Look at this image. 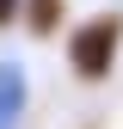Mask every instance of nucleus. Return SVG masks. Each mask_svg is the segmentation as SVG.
<instances>
[{
    "label": "nucleus",
    "mask_w": 123,
    "mask_h": 129,
    "mask_svg": "<svg viewBox=\"0 0 123 129\" xmlns=\"http://www.w3.org/2000/svg\"><path fill=\"white\" fill-rule=\"evenodd\" d=\"M12 19H25V0H0V31H6Z\"/></svg>",
    "instance_id": "nucleus-4"
},
{
    "label": "nucleus",
    "mask_w": 123,
    "mask_h": 129,
    "mask_svg": "<svg viewBox=\"0 0 123 129\" xmlns=\"http://www.w3.org/2000/svg\"><path fill=\"white\" fill-rule=\"evenodd\" d=\"M25 25L37 37H55L61 31V0H25Z\"/></svg>",
    "instance_id": "nucleus-3"
},
{
    "label": "nucleus",
    "mask_w": 123,
    "mask_h": 129,
    "mask_svg": "<svg viewBox=\"0 0 123 129\" xmlns=\"http://www.w3.org/2000/svg\"><path fill=\"white\" fill-rule=\"evenodd\" d=\"M117 49H123V12H92V19L68 37L74 80H105V74L117 68Z\"/></svg>",
    "instance_id": "nucleus-1"
},
{
    "label": "nucleus",
    "mask_w": 123,
    "mask_h": 129,
    "mask_svg": "<svg viewBox=\"0 0 123 129\" xmlns=\"http://www.w3.org/2000/svg\"><path fill=\"white\" fill-rule=\"evenodd\" d=\"M19 117H25V68L0 61V129H19Z\"/></svg>",
    "instance_id": "nucleus-2"
}]
</instances>
